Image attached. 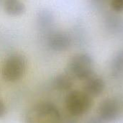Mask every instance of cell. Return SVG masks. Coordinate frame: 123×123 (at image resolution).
Segmentation results:
<instances>
[{
  "label": "cell",
  "mask_w": 123,
  "mask_h": 123,
  "mask_svg": "<svg viewBox=\"0 0 123 123\" xmlns=\"http://www.w3.org/2000/svg\"><path fill=\"white\" fill-rule=\"evenodd\" d=\"M4 9L6 14L12 16H18L25 11V4L20 0H4Z\"/></svg>",
  "instance_id": "9"
},
{
  "label": "cell",
  "mask_w": 123,
  "mask_h": 123,
  "mask_svg": "<svg viewBox=\"0 0 123 123\" xmlns=\"http://www.w3.org/2000/svg\"><path fill=\"white\" fill-rule=\"evenodd\" d=\"M112 74L115 77L123 75V50L118 52L113 58L111 63Z\"/></svg>",
  "instance_id": "10"
},
{
  "label": "cell",
  "mask_w": 123,
  "mask_h": 123,
  "mask_svg": "<svg viewBox=\"0 0 123 123\" xmlns=\"http://www.w3.org/2000/svg\"><path fill=\"white\" fill-rule=\"evenodd\" d=\"M86 123H105L102 120H101L98 116L90 117Z\"/></svg>",
  "instance_id": "15"
},
{
  "label": "cell",
  "mask_w": 123,
  "mask_h": 123,
  "mask_svg": "<svg viewBox=\"0 0 123 123\" xmlns=\"http://www.w3.org/2000/svg\"><path fill=\"white\" fill-rule=\"evenodd\" d=\"M61 114L55 105L50 102H39L25 113V123H61Z\"/></svg>",
  "instance_id": "1"
},
{
  "label": "cell",
  "mask_w": 123,
  "mask_h": 123,
  "mask_svg": "<svg viewBox=\"0 0 123 123\" xmlns=\"http://www.w3.org/2000/svg\"><path fill=\"white\" fill-rule=\"evenodd\" d=\"M53 87L59 92H66L74 86V79L67 73L57 75L53 81Z\"/></svg>",
  "instance_id": "8"
},
{
  "label": "cell",
  "mask_w": 123,
  "mask_h": 123,
  "mask_svg": "<svg viewBox=\"0 0 123 123\" xmlns=\"http://www.w3.org/2000/svg\"><path fill=\"white\" fill-rule=\"evenodd\" d=\"M26 60L19 54H14L8 57L1 69L2 79L6 82H15L19 80L26 71Z\"/></svg>",
  "instance_id": "4"
},
{
  "label": "cell",
  "mask_w": 123,
  "mask_h": 123,
  "mask_svg": "<svg viewBox=\"0 0 123 123\" xmlns=\"http://www.w3.org/2000/svg\"><path fill=\"white\" fill-rule=\"evenodd\" d=\"M84 81L83 91L92 98L100 96L105 91V83L99 76L93 74Z\"/></svg>",
  "instance_id": "7"
},
{
  "label": "cell",
  "mask_w": 123,
  "mask_h": 123,
  "mask_svg": "<svg viewBox=\"0 0 123 123\" xmlns=\"http://www.w3.org/2000/svg\"><path fill=\"white\" fill-rule=\"evenodd\" d=\"M47 43L48 47L57 52H61L68 49L71 43L68 35L61 31L50 32L48 36Z\"/></svg>",
  "instance_id": "6"
},
{
  "label": "cell",
  "mask_w": 123,
  "mask_h": 123,
  "mask_svg": "<svg viewBox=\"0 0 123 123\" xmlns=\"http://www.w3.org/2000/svg\"><path fill=\"white\" fill-rule=\"evenodd\" d=\"M120 114V105L112 98H107L102 100L97 108V116L105 123H112L117 120Z\"/></svg>",
  "instance_id": "5"
},
{
  "label": "cell",
  "mask_w": 123,
  "mask_h": 123,
  "mask_svg": "<svg viewBox=\"0 0 123 123\" xmlns=\"http://www.w3.org/2000/svg\"><path fill=\"white\" fill-rule=\"evenodd\" d=\"M6 113V106L4 104V102L1 101V99H0V119L4 117L5 116Z\"/></svg>",
  "instance_id": "14"
},
{
  "label": "cell",
  "mask_w": 123,
  "mask_h": 123,
  "mask_svg": "<svg viewBox=\"0 0 123 123\" xmlns=\"http://www.w3.org/2000/svg\"><path fill=\"white\" fill-rule=\"evenodd\" d=\"M112 8L116 12L123 11V0H110Z\"/></svg>",
  "instance_id": "12"
},
{
  "label": "cell",
  "mask_w": 123,
  "mask_h": 123,
  "mask_svg": "<svg viewBox=\"0 0 123 123\" xmlns=\"http://www.w3.org/2000/svg\"><path fill=\"white\" fill-rule=\"evenodd\" d=\"M92 104V98L84 91L79 90L71 91L65 99L67 112L75 117L86 114L91 110Z\"/></svg>",
  "instance_id": "3"
},
{
  "label": "cell",
  "mask_w": 123,
  "mask_h": 123,
  "mask_svg": "<svg viewBox=\"0 0 123 123\" xmlns=\"http://www.w3.org/2000/svg\"><path fill=\"white\" fill-rule=\"evenodd\" d=\"M73 79L84 81L94 74V63L86 53H77L68 62L66 72Z\"/></svg>",
  "instance_id": "2"
},
{
  "label": "cell",
  "mask_w": 123,
  "mask_h": 123,
  "mask_svg": "<svg viewBox=\"0 0 123 123\" xmlns=\"http://www.w3.org/2000/svg\"><path fill=\"white\" fill-rule=\"evenodd\" d=\"M53 22V17L52 14L47 11L44 10L39 13L37 17V23L40 26V28L43 30H48L52 26Z\"/></svg>",
  "instance_id": "11"
},
{
  "label": "cell",
  "mask_w": 123,
  "mask_h": 123,
  "mask_svg": "<svg viewBox=\"0 0 123 123\" xmlns=\"http://www.w3.org/2000/svg\"><path fill=\"white\" fill-rule=\"evenodd\" d=\"M69 115V114H68ZM61 123H78L77 120H76L75 117L69 115L68 116L63 117L61 115Z\"/></svg>",
  "instance_id": "13"
}]
</instances>
